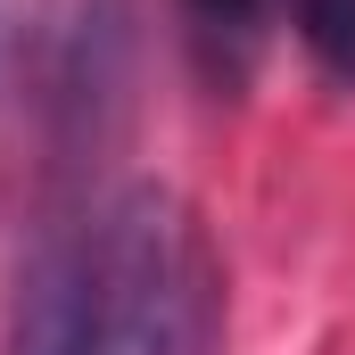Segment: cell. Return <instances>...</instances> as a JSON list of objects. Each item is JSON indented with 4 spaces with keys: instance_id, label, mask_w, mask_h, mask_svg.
<instances>
[{
    "instance_id": "cell-1",
    "label": "cell",
    "mask_w": 355,
    "mask_h": 355,
    "mask_svg": "<svg viewBox=\"0 0 355 355\" xmlns=\"http://www.w3.org/2000/svg\"><path fill=\"white\" fill-rule=\"evenodd\" d=\"M223 272L174 190L124 182L83 207V355H215Z\"/></svg>"
},
{
    "instance_id": "cell-3",
    "label": "cell",
    "mask_w": 355,
    "mask_h": 355,
    "mask_svg": "<svg viewBox=\"0 0 355 355\" xmlns=\"http://www.w3.org/2000/svg\"><path fill=\"white\" fill-rule=\"evenodd\" d=\"M289 25L339 83H355V0H289Z\"/></svg>"
},
{
    "instance_id": "cell-2",
    "label": "cell",
    "mask_w": 355,
    "mask_h": 355,
    "mask_svg": "<svg viewBox=\"0 0 355 355\" xmlns=\"http://www.w3.org/2000/svg\"><path fill=\"white\" fill-rule=\"evenodd\" d=\"M182 8H190V25H198V50L223 58V67L240 75L248 50H257V33H265V8H272V0H182Z\"/></svg>"
}]
</instances>
